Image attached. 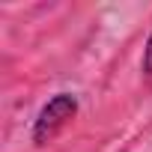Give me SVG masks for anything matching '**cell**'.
Masks as SVG:
<instances>
[{
    "mask_svg": "<svg viewBox=\"0 0 152 152\" xmlns=\"http://www.w3.org/2000/svg\"><path fill=\"white\" fill-rule=\"evenodd\" d=\"M75 113H78V99H75L72 93H57L54 99H48V104L39 110V116L33 122V131H30L33 143L36 146L51 143L69 125V119H75Z\"/></svg>",
    "mask_w": 152,
    "mask_h": 152,
    "instance_id": "obj_1",
    "label": "cell"
},
{
    "mask_svg": "<svg viewBox=\"0 0 152 152\" xmlns=\"http://www.w3.org/2000/svg\"><path fill=\"white\" fill-rule=\"evenodd\" d=\"M143 72H149V75H152V36H149L146 51H143Z\"/></svg>",
    "mask_w": 152,
    "mask_h": 152,
    "instance_id": "obj_2",
    "label": "cell"
}]
</instances>
